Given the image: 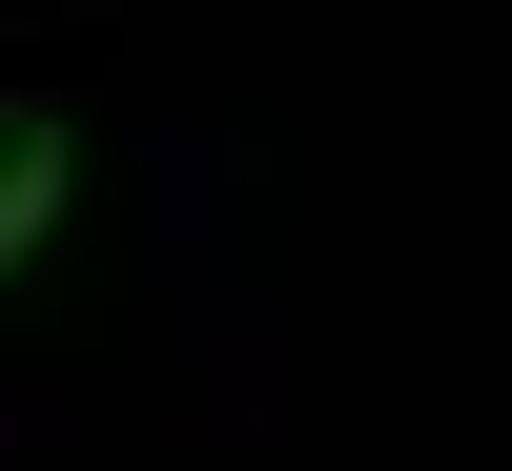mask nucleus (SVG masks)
<instances>
[{
    "label": "nucleus",
    "mask_w": 512,
    "mask_h": 471,
    "mask_svg": "<svg viewBox=\"0 0 512 471\" xmlns=\"http://www.w3.org/2000/svg\"><path fill=\"white\" fill-rule=\"evenodd\" d=\"M62 205H82V123L62 103H0V287L62 246Z\"/></svg>",
    "instance_id": "1"
}]
</instances>
